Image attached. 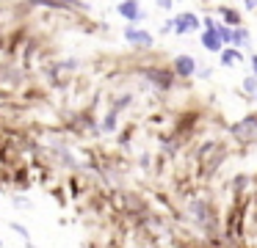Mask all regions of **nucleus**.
Segmentation results:
<instances>
[{
  "mask_svg": "<svg viewBox=\"0 0 257 248\" xmlns=\"http://www.w3.org/2000/svg\"><path fill=\"white\" fill-rule=\"evenodd\" d=\"M218 14H221V22L227 28H240V11L235 9V6H221V9H218Z\"/></svg>",
  "mask_w": 257,
  "mask_h": 248,
  "instance_id": "obj_9",
  "label": "nucleus"
},
{
  "mask_svg": "<svg viewBox=\"0 0 257 248\" xmlns=\"http://www.w3.org/2000/svg\"><path fill=\"white\" fill-rule=\"evenodd\" d=\"M172 0H158V9H161V11H172Z\"/></svg>",
  "mask_w": 257,
  "mask_h": 248,
  "instance_id": "obj_15",
  "label": "nucleus"
},
{
  "mask_svg": "<svg viewBox=\"0 0 257 248\" xmlns=\"http://www.w3.org/2000/svg\"><path fill=\"white\" fill-rule=\"evenodd\" d=\"M249 66H251V72H254V77H257V55H251V58H249Z\"/></svg>",
  "mask_w": 257,
  "mask_h": 248,
  "instance_id": "obj_18",
  "label": "nucleus"
},
{
  "mask_svg": "<svg viewBox=\"0 0 257 248\" xmlns=\"http://www.w3.org/2000/svg\"><path fill=\"white\" fill-rule=\"evenodd\" d=\"M144 77H147V80H150L155 88H161V91H169V88L174 86V72L161 69V66H147V69H144Z\"/></svg>",
  "mask_w": 257,
  "mask_h": 248,
  "instance_id": "obj_2",
  "label": "nucleus"
},
{
  "mask_svg": "<svg viewBox=\"0 0 257 248\" xmlns=\"http://www.w3.org/2000/svg\"><path fill=\"white\" fill-rule=\"evenodd\" d=\"M124 39H127L133 47H152L155 44V36H152L150 31H144V28H136V25H127L124 28Z\"/></svg>",
  "mask_w": 257,
  "mask_h": 248,
  "instance_id": "obj_5",
  "label": "nucleus"
},
{
  "mask_svg": "<svg viewBox=\"0 0 257 248\" xmlns=\"http://www.w3.org/2000/svg\"><path fill=\"white\" fill-rule=\"evenodd\" d=\"M240 88H243L246 94H251V97H257V77H254V75L243 77V83H240Z\"/></svg>",
  "mask_w": 257,
  "mask_h": 248,
  "instance_id": "obj_12",
  "label": "nucleus"
},
{
  "mask_svg": "<svg viewBox=\"0 0 257 248\" xmlns=\"http://www.w3.org/2000/svg\"><path fill=\"white\" fill-rule=\"evenodd\" d=\"M25 248H36V245H34V242H28V245H25Z\"/></svg>",
  "mask_w": 257,
  "mask_h": 248,
  "instance_id": "obj_19",
  "label": "nucleus"
},
{
  "mask_svg": "<svg viewBox=\"0 0 257 248\" xmlns=\"http://www.w3.org/2000/svg\"><path fill=\"white\" fill-rule=\"evenodd\" d=\"M199 28H202V20L194 11H183V14L174 17V33L177 36H185L188 31H199Z\"/></svg>",
  "mask_w": 257,
  "mask_h": 248,
  "instance_id": "obj_3",
  "label": "nucleus"
},
{
  "mask_svg": "<svg viewBox=\"0 0 257 248\" xmlns=\"http://www.w3.org/2000/svg\"><path fill=\"white\" fill-rule=\"evenodd\" d=\"M229 132H232V138L238 143H251L257 138V113H251V116H246V119H240L238 124H232L229 127Z\"/></svg>",
  "mask_w": 257,
  "mask_h": 248,
  "instance_id": "obj_1",
  "label": "nucleus"
},
{
  "mask_svg": "<svg viewBox=\"0 0 257 248\" xmlns=\"http://www.w3.org/2000/svg\"><path fill=\"white\" fill-rule=\"evenodd\" d=\"M116 116H119V113L108 110V116L102 119V130H105V132H113V130H116Z\"/></svg>",
  "mask_w": 257,
  "mask_h": 248,
  "instance_id": "obj_13",
  "label": "nucleus"
},
{
  "mask_svg": "<svg viewBox=\"0 0 257 248\" xmlns=\"http://www.w3.org/2000/svg\"><path fill=\"white\" fill-rule=\"evenodd\" d=\"M188 212H191V218H194L199 226H210L213 215H210V204H207L205 198H191V201H188Z\"/></svg>",
  "mask_w": 257,
  "mask_h": 248,
  "instance_id": "obj_4",
  "label": "nucleus"
},
{
  "mask_svg": "<svg viewBox=\"0 0 257 248\" xmlns=\"http://www.w3.org/2000/svg\"><path fill=\"white\" fill-rule=\"evenodd\" d=\"M12 229H14V231H17V234H23V237H25V240H28V229H25V226H23V223H17V220H12Z\"/></svg>",
  "mask_w": 257,
  "mask_h": 248,
  "instance_id": "obj_14",
  "label": "nucleus"
},
{
  "mask_svg": "<svg viewBox=\"0 0 257 248\" xmlns=\"http://www.w3.org/2000/svg\"><path fill=\"white\" fill-rule=\"evenodd\" d=\"M199 42H202V47H205V50H210V53H218V55H221V50H224V42L218 39L216 28H213V31H202Z\"/></svg>",
  "mask_w": 257,
  "mask_h": 248,
  "instance_id": "obj_8",
  "label": "nucleus"
},
{
  "mask_svg": "<svg viewBox=\"0 0 257 248\" xmlns=\"http://www.w3.org/2000/svg\"><path fill=\"white\" fill-rule=\"evenodd\" d=\"M0 245H3V242H0Z\"/></svg>",
  "mask_w": 257,
  "mask_h": 248,
  "instance_id": "obj_20",
  "label": "nucleus"
},
{
  "mask_svg": "<svg viewBox=\"0 0 257 248\" xmlns=\"http://www.w3.org/2000/svg\"><path fill=\"white\" fill-rule=\"evenodd\" d=\"M116 14H122L124 20L133 22V25H136V22H141V20L147 17L144 9H141V3H136V0H122V3H116Z\"/></svg>",
  "mask_w": 257,
  "mask_h": 248,
  "instance_id": "obj_7",
  "label": "nucleus"
},
{
  "mask_svg": "<svg viewBox=\"0 0 257 248\" xmlns=\"http://www.w3.org/2000/svg\"><path fill=\"white\" fill-rule=\"evenodd\" d=\"M249 42H251V39H249V31L240 25V28H235V31H232V42H229V47L240 50V47H249Z\"/></svg>",
  "mask_w": 257,
  "mask_h": 248,
  "instance_id": "obj_10",
  "label": "nucleus"
},
{
  "mask_svg": "<svg viewBox=\"0 0 257 248\" xmlns=\"http://www.w3.org/2000/svg\"><path fill=\"white\" fill-rule=\"evenodd\" d=\"M240 58H243V55H240V50H235V47H224L221 50V66H235Z\"/></svg>",
  "mask_w": 257,
  "mask_h": 248,
  "instance_id": "obj_11",
  "label": "nucleus"
},
{
  "mask_svg": "<svg viewBox=\"0 0 257 248\" xmlns=\"http://www.w3.org/2000/svg\"><path fill=\"white\" fill-rule=\"evenodd\" d=\"M243 9H246V11H254V9H257V0H246Z\"/></svg>",
  "mask_w": 257,
  "mask_h": 248,
  "instance_id": "obj_17",
  "label": "nucleus"
},
{
  "mask_svg": "<svg viewBox=\"0 0 257 248\" xmlns=\"http://www.w3.org/2000/svg\"><path fill=\"white\" fill-rule=\"evenodd\" d=\"M169 31H174V20H166L161 25V33H169Z\"/></svg>",
  "mask_w": 257,
  "mask_h": 248,
  "instance_id": "obj_16",
  "label": "nucleus"
},
{
  "mask_svg": "<svg viewBox=\"0 0 257 248\" xmlns=\"http://www.w3.org/2000/svg\"><path fill=\"white\" fill-rule=\"evenodd\" d=\"M174 75L183 77V80H191V77L196 75V58L194 55H188V53L177 55V58H174Z\"/></svg>",
  "mask_w": 257,
  "mask_h": 248,
  "instance_id": "obj_6",
  "label": "nucleus"
}]
</instances>
